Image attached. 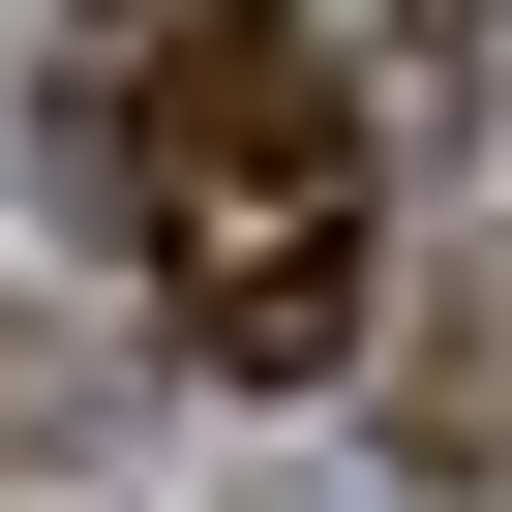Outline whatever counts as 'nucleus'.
Returning <instances> with one entry per match:
<instances>
[{
	"label": "nucleus",
	"instance_id": "obj_2",
	"mask_svg": "<svg viewBox=\"0 0 512 512\" xmlns=\"http://www.w3.org/2000/svg\"><path fill=\"white\" fill-rule=\"evenodd\" d=\"M482 452H512V362H482Z\"/></svg>",
	"mask_w": 512,
	"mask_h": 512
},
{
	"label": "nucleus",
	"instance_id": "obj_1",
	"mask_svg": "<svg viewBox=\"0 0 512 512\" xmlns=\"http://www.w3.org/2000/svg\"><path fill=\"white\" fill-rule=\"evenodd\" d=\"M91 151H121V211H151L181 362L302 392V362L362 332V121H332V61L272 31V0H151V61H121Z\"/></svg>",
	"mask_w": 512,
	"mask_h": 512
}]
</instances>
